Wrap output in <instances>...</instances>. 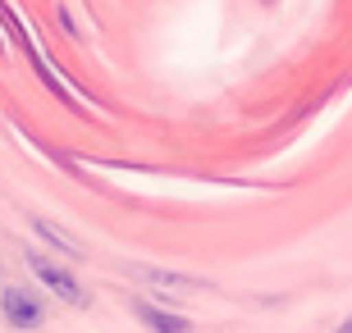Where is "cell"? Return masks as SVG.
I'll list each match as a JSON object with an SVG mask.
<instances>
[{"mask_svg":"<svg viewBox=\"0 0 352 333\" xmlns=\"http://www.w3.org/2000/svg\"><path fill=\"white\" fill-rule=\"evenodd\" d=\"M32 229H37L41 238H46V242L65 246V251H69V256H74V260H82V256H87V246H82V242H74V238H69V233H60V229H55V224H51V219H37V224H32Z\"/></svg>","mask_w":352,"mask_h":333,"instance_id":"cell-4","label":"cell"},{"mask_svg":"<svg viewBox=\"0 0 352 333\" xmlns=\"http://www.w3.org/2000/svg\"><path fill=\"white\" fill-rule=\"evenodd\" d=\"M334 333H352V315H348V320H343V324H339V329H334Z\"/></svg>","mask_w":352,"mask_h":333,"instance_id":"cell-5","label":"cell"},{"mask_svg":"<svg viewBox=\"0 0 352 333\" xmlns=\"http://www.w3.org/2000/svg\"><path fill=\"white\" fill-rule=\"evenodd\" d=\"M23 260L32 265V274L41 279V288L60 297V306H87V301H91V297H87V288H82V283L74 279V274H69L65 265H55V260H46L41 251H23Z\"/></svg>","mask_w":352,"mask_h":333,"instance_id":"cell-1","label":"cell"},{"mask_svg":"<svg viewBox=\"0 0 352 333\" xmlns=\"http://www.w3.org/2000/svg\"><path fill=\"white\" fill-rule=\"evenodd\" d=\"M133 315H138L151 333H192V324L183 320V315H170V310L151 306V301H133Z\"/></svg>","mask_w":352,"mask_h":333,"instance_id":"cell-3","label":"cell"},{"mask_svg":"<svg viewBox=\"0 0 352 333\" xmlns=\"http://www.w3.org/2000/svg\"><path fill=\"white\" fill-rule=\"evenodd\" d=\"M0 320L19 333H32L46 324V306H41V297L32 288H5L0 292Z\"/></svg>","mask_w":352,"mask_h":333,"instance_id":"cell-2","label":"cell"}]
</instances>
